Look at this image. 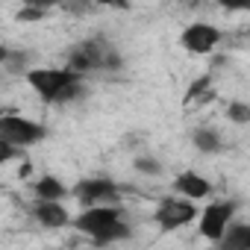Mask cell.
<instances>
[{"instance_id":"17","label":"cell","mask_w":250,"mask_h":250,"mask_svg":"<svg viewBox=\"0 0 250 250\" xmlns=\"http://www.w3.org/2000/svg\"><path fill=\"white\" fill-rule=\"evenodd\" d=\"M12 156H15V147L6 145V142H0V162H9Z\"/></svg>"},{"instance_id":"14","label":"cell","mask_w":250,"mask_h":250,"mask_svg":"<svg viewBox=\"0 0 250 250\" xmlns=\"http://www.w3.org/2000/svg\"><path fill=\"white\" fill-rule=\"evenodd\" d=\"M39 18H44V6H39V0H30L18 12V21H39Z\"/></svg>"},{"instance_id":"13","label":"cell","mask_w":250,"mask_h":250,"mask_svg":"<svg viewBox=\"0 0 250 250\" xmlns=\"http://www.w3.org/2000/svg\"><path fill=\"white\" fill-rule=\"evenodd\" d=\"M227 118L232 124H250V106L247 103H229L227 106Z\"/></svg>"},{"instance_id":"2","label":"cell","mask_w":250,"mask_h":250,"mask_svg":"<svg viewBox=\"0 0 250 250\" xmlns=\"http://www.w3.org/2000/svg\"><path fill=\"white\" fill-rule=\"evenodd\" d=\"M80 80L83 74L71 71V68H39V71H30L27 74V83L44 97V100H71L77 91H80Z\"/></svg>"},{"instance_id":"15","label":"cell","mask_w":250,"mask_h":250,"mask_svg":"<svg viewBox=\"0 0 250 250\" xmlns=\"http://www.w3.org/2000/svg\"><path fill=\"white\" fill-rule=\"evenodd\" d=\"M209 85H212V74H206V77H200L197 83H191V88L186 91V103H188V100H197V97H200ZM206 94H209V91H206Z\"/></svg>"},{"instance_id":"3","label":"cell","mask_w":250,"mask_h":250,"mask_svg":"<svg viewBox=\"0 0 250 250\" xmlns=\"http://www.w3.org/2000/svg\"><path fill=\"white\" fill-rule=\"evenodd\" d=\"M47 136V130L42 124L30 121V118H21V115H6L0 121V142H6L12 147H30V145H39L42 139Z\"/></svg>"},{"instance_id":"10","label":"cell","mask_w":250,"mask_h":250,"mask_svg":"<svg viewBox=\"0 0 250 250\" xmlns=\"http://www.w3.org/2000/svg\"><path fill=\"white\" fill-rule=\"evenodd\" d=\"M65 194H68V188H65L56 177H42V180L36 183V197L44 200V203H59Z\"/></svg>"},{"instance_id":"18","label":"cell","mask_w":250,"mask_h":250,"mask_svg":"<svg viewBox=\"0 0 250 250\" xmlns=\"http://www.w3.org/2000/svg\"><path fill=\"white\" fill-rule=\"evenodd\" d=\"M224 9H250V3H224Z\"/></svg>"},{"instance_id":"16","label":"cell","mask_w":250,"mask_h":250,"mask_svg":"<svg viewBox=\"0 0 250 250\" xmlns=\"http://www.w3.org/2000/svg\"><path fill=\"white\" fill-rule=\"evenodd\" d=\"M136 171H142V174H150V177L162 174L159 162H156V159H150V156H139V159H136Z\"/></svg>"},{"instance_id":"9","label":"cell","mask_w":250,"mask_h":250,"mask_svg":"<svg viewBox=\"0 0 250 250\" xmlns=\"http://www.w3.org/2000/svg\"><path fill=\"white\" fill-rule=\"evenodd\" d=\"M33 215H36V221H39L42 227H47V229H59V227H68V221H71L62 203H44V200H39V203H36Z\"/></svg>"},{"instance_id":"7","label":"cell","mask_w":250,"mask_h":250,"mask_svg":"<svg viewBox=\"0 0 250 250\" xmlns=\"http://www.w3.org/2000/svg\"><path fill=\"white\" fill-rule=\"evenodd\" d=\"M218 42H221V33H218L212 24H203V21L191 24V27L183 33V39H180V44H183L186 50H191V53H209V50L218 47Z\"/></svg>"},{"instance_id":"8","label":"cell","mask_w":250,"mask_h":250,"mask_svg":"<svg viewBox=\"0 0 250 250\" xmlns=\"http://www.w3.org/2000/svg\"><path fill=\"white\" fill-rule=\"evenodd\" d=\"M174 188H177V194H183L186 200H200V197H206L209 194V183L200 177V174H194V171H186V174H180L177 180H174Z\"/></svg>"},{"instance_id":"11","label":"cell","mask_w":250,"mask_h":250,"mask_svg":"<svg viewBox=\"0 0 250 250\" xmlns=\"http://www.w3.org/2000/svg\"><path fill=\"white\" fill-rule=\"evenodd\" d=\"M221 250H250V227H247V224H235V227L224 235Z\"/></svg>"},{"instance_id":"12","label":"cell","mask_w":250,"mask_h":250,"mask_svg":"<svg viewBox=\"0 0 250 250\" xmlns=\"http://www.w3.org/2000/svg\"><path fill=\"white\" fill-rule=\"evenodd\" d=\"M191 142H194V147H197L200 153H218V150H221V136H218V130H212V127L194 130Z\"/></svg>"},{"instance_id":"5","label":"cell","mask_w":250,"mask_h":250,"mask_svg":"<svg viewBox=\"0 0 250 250\" xmlns=\"http://www.w3.org/2000/svg\"><path fill=\"white\" fill-rule=\"evenodd\" d=\"M74 197L85 206V209H94V206H103V203H115L118 200V188L112 180H83L74 186Z\"/></svg>"},{"instance_id":"6","label":"cell","mask_w":250,"mask_h":250,"mask_svg":"<svg viewBox=\"0 0 250 250\" xmlns=\"http://www.w3.org/2000/svg\"><path fill=\"white\" fill-rule=\"evenodd\" d=\"M229 218H232V203H212V206H206L203 215H200V235L209 238V241H224Z\"/></svg>"},{"instance_id":"4","label":"cell","mask_w":250,"mask_h":250,"mask_svg":"<svg viewBox=\"0 0 250 250\" xmlns=\"http://www.w3.org/2000/svg\"><path fill=\"white\" fill-rule=\"evenodd\" d=\"M197 218V209L191 206V200H180V197H171V200H162L156 206V224L171 232V229H180L186 224H191Z\"/></svg>"},{"instance_id":"1","label":"cell","mask_w":250,"mask_h":250,"mask_svg":"<svg viewBox=\"0 0 250 250\" xmlns=\"http://www.w3.org/2000/svg\"><path fill=\"white\" fill-rule=\"evenodd\" d=\"M77 229H83L85 235H91L97 244H109V241H124L130 238V227L121 221V212L115 206H94L85 209L77 221Z\"/></svg>"}]
</instances>
